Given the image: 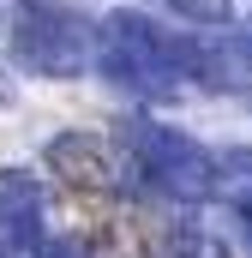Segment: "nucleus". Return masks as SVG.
Returning a JSON list of instances; mask_svg holds the SVG:
<instances>
[{"instance_id": "1", "label": "nucleus", "mask_w": 252, "mask_h": 258, "mask_svg": "<svg viewBox=\"0 0 252 258\" xmlns=\"http://www.w3.org/2000/svg\"><path fill=\"white\" fill-rule=\"evenodd\" d=\"M120 144L138 162V198H174V204L222 198V156H210L198 138L156 120H126Z\"/></svg>"}, {"instance_id": "2", "label": "nucleus", "mask_w": 252, "mask_h": 258, "mask_svg": "<svg viewBox=\"0 0 252 258\" xmlns=\"http://www.w3.org/2000/svg\"><path fill=\"white\" fill-rule=\"evenodd\" d=\"M96 30L66 0H18L6 12V48L36 78H84L96 66Z\"/></svg>"}, {"instance_id": "3", "label": "nucleus", "mask_w": 252, "mask_h": 258, "mask_svg": "<svg viewBox=\"0 0 252 258\" xmlns=\"http://www.w3.org/2000/svg\"><path fill=\"white\" fill-rule=\"evenodd\" d=\"M42 162H48V174L60 180L66 192H120V180H126L120 138L108 144L96 132H60V138H48Z\"/></svg>"}, {"instance_id": "4", "label": "nucleus", "mask_w": 252, "mask_h": 258, "mask_svg": "<svg viewBox=\"0 0 252 258\" xmlns=\"http://www.w3.org/2000/svg\"><path fill=\"white\" fill-rule=\"evenodd\" d=\"M42 246V186L18 168H0V258H30Z\"/></svg>"}, {"instance_id": "5", "label": "nucleus", "mask_w": 252, "mask_h": 258, "mask_svg": "<svg viewBox=\"0 0 252 258\" xmlns=\"http://www.w3.org/2000/svg\"><path fill=\"white\" fill-rule=\"evenodd\" d=\"M168 12H180L186 24H198V30H216V24H228L234 18V0H162Z\"/></svg>"}, {"instance_id": "6", "label": "nucleus", "mask_w": 252, "mask_h": 258, "mask_svg": "<svg viewBox=\"0 0 252 258\" xmlns=\"http://www.w3.org/2000/svg\"><path fill=\"white\" fill-rule=\"evenodd\" d=\"M30 258H96V252H90V240H42Z\"/></svg>"}, {"instance_id": "7", "label": "nucleus", "mask_w": 252, "mask_h": 258, "mask_svg": "<svg viewBox=\"0 0 252 258\" xmlns=\"http://www.w3.org/2000/svg\"><path fill=\"white\" fill-rule=\"evenodd\" d=\"M234 222H240V234L252 240V192H234Z\"/></svg>"}, {"instance_id": "8", "label": "nucleus", "mask_w": 252, "mask_h": 258, "mask_svg": "<svg viewBox=\"0 0 252 258\" xmlns=\"http://www.w3.org/2000/svg\"><path fill=\"white\" fill-rule=\"evenodd\" d=\"M222 162H228V168H246V174H252V150H228Z\"/></svg>"}, {"instance_id": "9", "label": "nucleus", "mask_w": 252, "mask_h": 258, "mask_svg": "<svg viewBox=\"0 0 252 258\" xmlns=\"http://www.w3.org/2000/svg\"><path fill=\"white\" fill-rule=\"evenodd\" d=\"M0 6H6V0H0Z\"/></svg>"}, {"instance_id": "10", "label": "nucleus", "mask_w": 252, "mask_h": 258, "mask_svg": "<svg viewBox=\"0 0 252 258\" xmlns=\"http://www.w3.org/2000/svg\"><path fill=\"white\" fill-rule=\"evenodd\" d=\"M246 96H252V90H246Z\"/></svg>"}]
</instances>
